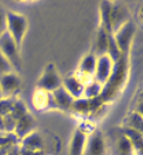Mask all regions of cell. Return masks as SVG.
<instances>
[{
  "instance_id": "23",
  "label": "cell",
  "mask_w": 143,
  "mask_h": 155,
  "mask_svg": "<svg viewBox=\"0 0 143 155\" xmlns=\"http://www.w3.org/2000/svg\"><path fill=\"white\" fill-rule=\"evenodd\" d=\"M6 31V12L0 5V35Z\"/></svg>"
},
{
  "instance_id": "20",
  "label": "cell",
  "mask_w": 143,
  "mask_h": 155,
  "mask_svg": "<svg viewBox=\"0 0 143 155\" xmlns=\"http://www.w3.org/2000/svg\"><path fill=\"white\" fill-rule=\"evenodd\" d=\"M103 90V86H101L100 83H97L96 81H90L89 83L85 84L84 88V95L83 98L84 99H96L101 97Z\"/></svg>"
},
{
  "instance_id": "1",
  "label": "cell",
  "mask_w": 143,
  "mask_h": 155,
  "mask_svg": "<svg viewBox=\"0 0 143 155\" xmlns=\"http://www.w3.org/2000/svg\"><path fill=\"white\" fill-rule=\"evenodd\" d=\"M126 57L127 54L123 55L114 63V68L112 71L111 77L109 78L108 82L103 86V90L101 94V101L103 103H108L112 101L114 97L118 95L119 91H121L123 87L127 80V64H126Z\"/></svg>"
},
{
  "instance_id": "19",
  "label": "cell",
  "mask_w": 143,
  "mask_h": 155,
  "mask_svg": "<svg viewBox=\"0 0 143 155\" xmlns=\"http://www.w3.org/2000/svg\"><path fill=\"white\" fill-rule=\"evenodd\" d=\"M142 114H140L138 112H131L127 117L125 119V129H129V130H136L142 132Z\"/></svg>"
},
{
  "instance_id": "10",
  "label": "cell",
  "mask_w": 143,
  "mask_h": 155,
  "mask_svg": "<svg viewBox=\"0 0 143 155\" xmlns=\"http://www.w3.org/2000/svg\"><path fill=\"white\" fill-rule=\"evenodd\" d=\"M129 22V13L127 7L121 4H111V12H110V23H111V31L112 34L119 30L123 25Z\"/></svg>"
},
{
  "instance_id": "24",
  "label": "cell",
  "mask_w": 143,
  "mask_h": 155,
  "mask_svg": "<svg viewBox=\"0 0 143 155\" xmlns=\"http://www.w3.org/2000/svg\"><path fill=\"white\" fill-rule=\"evenodd\" d=\"M2 98H4V97H2V92H1V89H0V101H1Z\"/></svg>"
},
{
  "instance_id": "8",
  "label": "cell",
  "mask_w": 143,
  "mask_h": 155,
  "mask_svg": "<svg viewBox=\"0 0 143 155\" xmlns=\"http://www.w3.org/2000/svg\"><path fill=\"white\" fill-rule=\"evenodd\" d=\"M0 89L4 98H15L21 89V78L17 72H10L0 77Z\"/></svg>"
},
{
  "instance_id": "13",
  "label": "cell",
  "mask_w": 143,
  "mask_h": 155,
  "mask_svg": "<svg viewBox=\"0 0 143 155\" xmlns=\"http://www.w3.org/2000/svg\"><path fill=\"white\" fill-rule=\"evenodd\" d=\"M36 131V121L35 119L32 117V115L30 113H26L25 115H23L22 117H20L14 128L15 135L17 136L20 139H23L24 137L29 136L30 134L35 132Z\"/></svg>"
},
{
  "instance_id": "14",
  "label": "cell",
  "mask_w": 143,
  "mask_h": 155,
  "mask_svg": "<svg viewBox=\"0 0 143 155\" xmlns=\"http://www.w3.org/2000/svg\"><path fill=\"white\" fill-rule=\"evenodd\" d=\"M62 87L64 88L65 91L68 92L74 101L83 98L85 84L79 80L78 78L74 77L73 74H71V75L64 78L62 80Z\"/></svg>"
},
{
  "instance_id": "11",
  "label": "cell",
  "mask_w": 143,
  "mask_h": 155,
  "mask_svg": "<svg viewBox=\"0 0 143 155\" xmlns=\"http://www.w3.org/2000/svg\"><path fill=\"white\" fill-rule=\"evenodd\" d=\"M84 155H105V141L100 130L89 134Z\"/></svg>"
},
{
  "instance_id": "9",
  "label": "cell",
  "mask_w": 143,
  "mask_h": 155,
  "mask_svg": "<svg viewBox=\"0 0 143 155\" xmlns=\"http://www.w3.org/2000/svg\"><path fill=\"white\" fill-rule=\"evenodd\" d=\"M94 130H86L84 127L79 126L73 131L69 143V155H84L88 136Z\"/></svg>"
},
{
  "instance_id": "17",
  "label": "cell",
  "mask_w": 143,
  "mask_h": 155,
  "mask_svg": "<svg viewBox=\"0 0 143 155\" xmlns=\"http://www.w3.org/2000/svg\"><path fill=\"white\" fill-rule=\"evenodd\" d=\"M52 96H53V101H54L56 110H63V111L71 110L74 99L65 91L63 87H60L59 89L52 92Z\"/></svg>"
},
{
  "instance_id": "4",
  "label": "cell",
  "mask_w": 143,
  "mask_h": 155,
  "mask_svg": "<svg viewBox=\"0 0 143 155\" xmlns=\"http://www.w3.org/2000/svg\"><path fill=\"white\" fill-rule=\"evenodd\" d=\"M0 53L10 63L15 72L21 70V49L16 46L14 40L7 32L0 35Z\"/></svg>"
},
{
  "instance_id": "15",
  "label": "cell",
  "mask_w": 143,
  "mask_h": 155,
  "mask_svg": "<svg viewBox=\"0 0 143 155\" xmlns=\"http://www.w3.org/2000/svg\"><path fill=\"white\" fill-rule=\"evenodd\" d=\"M112 33H108L105 30L100 26L97 28L96 35H95V41H94V48L92 53L99 57L104 54H108V47H109V38Z\"/></svg>"
},
{
  "instance_id": "5",
  "label": "cell",
  "mask_w": 143,
  "mask_h": 155,
  "mask_svg": "<svg viewBox=\"0 0 143 155\" xmlns=\"http://www.w3.org/2000/svg\"><path fill=\"white\" fill-rule=\"evenodd\" d=\"M96 59H97V57L90 51V53L86 54L79 62L77 70L73 73V75L76 78H78L84 84H87V83H89L90 81L94 80Z\"/></svg>"
},
{
  "instance_id": "18",
  "label": "cell",
  "mask_w": 143,
  "mask_h": 155,
  "mask_svg": "<svg viewBox=\"0 0 143 155\" xmlns=\"http://www.w3.org/2000/svg\"><path fill=\"white\" fill-rule=\"evenodd\" d=\"M124 136L128 139L132 147H133L134 155H142V132L125 129V135Z\"/></svg>"
},
{
  "instance_id": "3",
  "label": "cell",
  "mask_w": 143,
  "mask_h": 155,
  "mask_svg": "<svg viewBox=\"0 0 143 155\" xmlns=\"http://www.w3.org/2000/svg\"><path fill=\"white\" fill-rule=\"evenodd\" d=\"M62 80L63 79L57 71L56 65L54 63H48L43 70V72L40 73L36 88L45 91L53 92L60 87H62Z\"/></svg>"
},
{
  "instance_id": "16",
  "label": "cell",
  "mask_w": 143,
  "mask_h": 155,
  "mask_svg": "<svg viewBox=\"0 0 143 155\" xmlns=\"http://www.w3.org/2000/svg\"><path fill=\"white\" fill-rule=\"evenodd\" d=\"M21 150H26V152H44V140L41 136L35 131L29 136L21 139Z\"/></svg>"
},
{
  "instance_id": "22",
  "label": "cell",
  "mask_w": 143,
  "mask_h": 155,
  "mask_svg": "<svg viewBox=\"0 0 143 155\" xmlns=\"http://www.w3.org/2000/svg\"><path fill=\"white\" fill-rule=\"evenodd\" d=\"M10 72H15L13 66L10 65V63L4 57V55L0 53V77L4 75V74H7V73Z\"/></svg>"
},
{
  "instance_id": "6",
  "label": "cell",
  "mask_w": 143,
  "mask_h": 155,
  "mask_svg": "<svg viewBox=\"0 0 143 155\" xmlns=\"http://www.w3.org/2000/svg\"><path fill=\"white\" fill-rule=\"evenodd\" d=\"M114 68V62L108 54H104L102 56H99L96 59V66L94 72V81L100 83L101 86H104L108 82L109 78L111 77L112 71Z\"/></svg>"
},
{
  "instance_id": "21",
  "label": "cell",
  "mask_w": 143,
  "mask_h": 155,
  "mask_svg": "<svg viewBox=\"0 0 143 155\" xmlns=\"http://www.w3.org/2000/svg\"><path fill=\"white\" fill-rule=\"evenodd\" d=\"M117 148H118V153L120 155H132V154H134L133 147H132L129 140L125 137V136H123V137L118 140V146H117Z\"/></svg>"
},
{
  "instance_id": "12",
  "label": "cell",
  "mask_w": 143,
  "mask_h": 155,
  "mask_svg": "<svg viewBox=\"0 0 143 155\" xmlns=\"http://www.w3.org/2000/svg\"><path fill=\"white\" fill-rule=\"evenodd\" d=\"M32 103H33V106L36 107L37 111L45 112L49 111V110H56L52 92L45 91L41 89L36 88V91L33 94V97H32Z\"/></svg>"
},
{
  "instance_id": "2",
  "label": "cell",
  "mask_w": 143,
  "mask_h": 155,
  "mask_svg": "<svg viewBox=\"0 0 143 155\" xmlns=\"http://www.w3.org/2000/svg\"><path fill=\"white\" fill-rule=\"evenodd\" d=\"M29 30V21L28 17L23 14L8 10L6 12V32L9 34L10 38L19 48H22Z\"/></svg>"
},
{
  "instance_id": "7",
  "label": "cell",
  "mask_w": 143,
  "mask_h": 155,
  "mask_svg": "<svg viewBox=\"0 0 143 155\" xmlns=\"http://www.w3.org/2000/svg\"><path fill=\"white\" fill-rule=\"evenodd\" d=\"M135 33V28L134 24L129 21L128 23H126L125 25H123L119 30H117L112 35L116 41V44L118 46L119 50L121 55H126L128 54L131 45L133 41V37Z\"/></svg>"
}]
</instances>
